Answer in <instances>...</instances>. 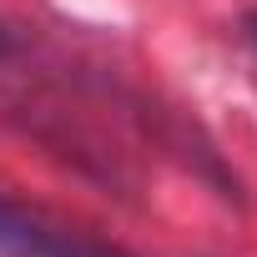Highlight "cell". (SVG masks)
<instances>
[{"label":"cell","mask_w":257,"mask_h":257,"mask_svg":"<svg viewBox=\"0 0 257 257\" xmlns=\"http://www.w3.org/2000/svg\"><path fill=\"white\" fill-rule=\"evenodd\" d=\"M0 257H132L111 242H96L41 207L16 202L11 192H0Z\"/></svg>","instance_id":"6da1fadb"},{"label":"cell","mask_w":257,"mask_h":257,"mask_svg":"<svg viewBox=\"0 0 257 257\" xmlns=\"http://www.w3.org/2000/svg\"><path fill=\"white\" fill-rule=\"evenodd\" d=\"M242 31H247V41L257 46V11H247V21H242Z\"/></svg>","instance_id":"7a4b0ae2"}]
</instances>
